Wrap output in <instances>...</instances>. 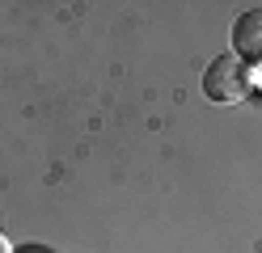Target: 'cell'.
I'll use <instances>...</instances> for the list:
<instances>
[{
	"label": "cell",
	"mask_w": 262,
	"mask_h": 253,
	"mask_svg": "<svg viewBox=\"0 0 262 253\" xmlns=\"http://www.w3.org/2000/svg\"><path fill=\"white\" fill-rule=\"evenodd\" d=\"M30 253H38V249H30Z\"/></svg>",
	"instance_id": "277c9868"
},
{
	"label": "cell",
	"mask_w": 262,
	"mask_h": 253,
	"mask_svg": "<svg viewBox=\"0 0 262 253\" xmlns=\"http://www.w3.org/2000/svg\"><path fill=\"white\" fill-rule=\"evenodd\" d=\"M203 93L211 101H220V106H233V101H241L245 93H250V80H245V63L233 55V51H224V55H216L207 63L203 72Z\"/></svg>",
	"instance_id": "6da1fadb"
},
{
	"label": "cell",
	"mask_w": 262,
	"mask_h": 253,
	"mask_svg": "<svg viewBox=\"0 0 262 253\" xmlns=\"http://www.w3.org/2000/svg\"><path fill=\"white\" fill-rule=\"evenodd\" d=\"M0 253H9V245H5V236H0Z\"/></svg>",
	"instance_id": "3957f363"
},
{
	"label": "cell",
	"mask_w": 262,
	"mask_h": 253,
	"mask_svg": "<svg viewBox=\"0 0 262 253\" xmlns=\"http://www.w3.org/2000/svg\"><path fill=\"white\" fill-rule=\"evenodd\" d=\"M233 55L241 63H262V9H245L233 21Z\"/></svg>",
	"instance_id": "7a4b0ae2"
}]
</instances>
